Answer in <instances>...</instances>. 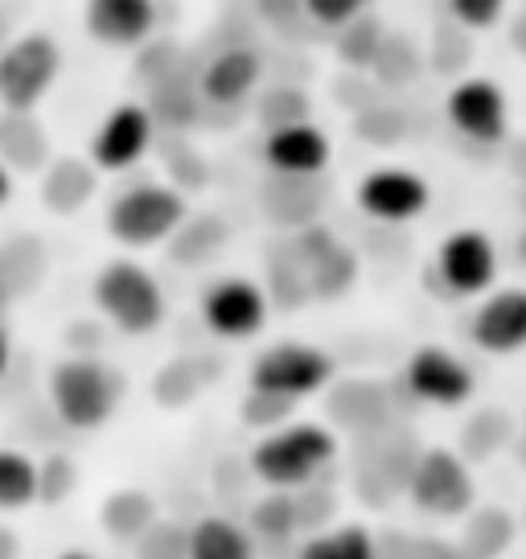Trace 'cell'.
<instances>
[{"label": "cell", "instance_id": "cell-3", "mask_svg": "<svg viewBox=\"0 0 526 559\" xmlns=\"http://www.w3.org/2000/svg\"><path fill=\"white\" fill-rule=\"evenodd\" d=\"M95 305L120 333H153L165 321V293L141 263L116 260L95 276Z\"/></svg>", "mask_w": 526, "mask_h": 559}, {"label": "cell", "instance_id": "cell-33", "mask_svg": "<svg viewBox=\"0 0 526 559\" xmlns=\"http://www.w3.org/2000/svg\"><path fill=\"white\" fill-rule=\"evenodd\" d=\"M362 9H367V0H300V13L325 29H346L362 17Z\"/></svg>", "mask_w": 526, "mask_h": 559}, {"label": "cell", "instance_id": "cell-24", "mask_svg": "<svg viewBox=\"0 0 526 559\" xmlns=\"http://www.w3.org/2000/svg\"><path fill=\"white\" fill-rule=\"evenodd\" d=\"M153 523H157V507L141 489H116L104 502V526L111 539L136 543Z\"/></svg>", "mask_w": 526, "mask_h": 559}, {"label": "cell", "instance_id": "cell-37", "mask_svg": "<svg viewBox=\"0 0 526 559\" xmlns=\"http://www.w3.org/2000/svg\"><path fill=\"white\" fill-rule=\"evenodd\" d=\"M9 370V333H4V325H0V374Z\"/></svg>", "mask_w": 526, "mask_h": 559}, {"label": "cell", "instance_id": "cell-22", "mask_svg": "<svg viewBox=\"0 0 526 559\" xmlns=\"http://www.w3.org/2000/svg\"><path fill=\"white\" fill-rule=\"evenodd\" d=\"M190 559H255V543L230 519H198L190 526Z\"/></svg>", "mask_w": 526, "mask_h": 559}, {"label": "cell", "instance_id": "cell-26", "mask_svg": "<svg viewBox=\"0 0 526 559\" xmlns=\"http://www.w3.org/2000/svg\"><path fill=\"white\" fill-rule=\"evenodd\" d=\"M297 559H379V543L362 526H342V531L313 535Z\"/></svg>", "mask_w": 526, "mask_h": 559}, {"label": "cell", "instance_id": "cell-17", "mask_svg": "<svg viewBox=\"0 0 526 559\" xmlns=\"http://www.w3.org/2000/svg\"><path fill=\"white\" fill-rule=\"evenodd\" d=\"M474 342L486 354H514L526 346V288H498L477 305Z\"/></svg>", "mask_w": 526, "mask_h": 559}, {"label": "cell", "instance_id": "cell-21", "mask_svg": "<svg viewBox=\"0 0 526 559\" xmlns=\"http://www.w3.org/2000/svg\"><path fill=\"white\" fill-rule=\"evenodd\" d=\"M95 193V169L87 160H53L46 165V177H41V198L53 214H74L79 206H87V198Z\"/></svg>", "mask_w": 526, "mask_h": 559}, {"label": "cell", "instance_id": "cell-15", "mask_svg": "<svg viewBox=\"0 0 526 559\" xmlns=\"http://www.w3.org/2000/svg\"><path fill=\"white\" fill-rule=\"evenodd\" d=\"M330 157H334V144L309 120L280 123L263 140V160H267L272 174L280 177H321Z\"/></svg>", "mask_w": 526, "mask_h": 559}, {"label": "cell", "instance_id": "cell-5", "mask_svg": "<svg viewBox=\"0 0 526 559\" xmlns=\"http://www.w3.org/2000/svg\"><path fill=\"white\" fill-rule=\"evenodd\" d=\"M62 70V50L46 34H25L0 50V104L9 111H34L50 95Z\"/></svg>", "mask_w": 526, "mask_h": 559}, {"label": "cell", "instance_id": "cell-25", "mask_svg": "<svg viewBox=\"0 0 526 559\" xmlns=\"http://www.w3.org/2000/svg\"><path fill=\"white\" fill-rule=\"evenodd\" d=\"M37 502V465L17 449H0V510H21Z\"/></svg>", "mask_w": 526, "mask_h": 559}, {"label": "cell", "instance_id": "cell-28", "mask_svg": "<svg viewBox=\"0 0 526 559\" xmlns=\"http://www.w3.org/2000/svg\"><path fill=\"white\" fill-rule=\"evenodd\" d=\"M136 559H190V526L157 519L136 539Z\"/></svg>", "mask_w": 526, "mask_h": 559}, {"label": "cell", "instance_id": "cell-7", "mask_svg": "<svg viewBox=\"0 0 526 559\" xmlns=\"http://www.w3.org/2000/svg\"><path fill=\"white\" fill-rule=\"evenodd\" d=\"M334 379V358L304 342H280L251 362V391H276L288 400H304Z\"/></svg>", "mask_w": 526, "mask_h": 559}, {"label": "cell", "instance_id": "cell-34", "mask_svg": "<svg viewBox=\"0 0 526 559\" xmlns=\"http://www.w3.org/2000/svg\"><path fill=\"white\" fill-rule=\"evenodd\" d=\"M506 4L510 0H449V13L465 29H493L506 13Z\"/></svg>", "mask_w": 526, "mask_h": 559}, {"label": "cell", "instance_id": "cell-11", "mask_svg": "<svg viewBox=\"0 0 526 559\" xmlns=\"http://www.w3.org/2000/svg\"><path fill=\"white\" fill-rule=\"evenodd\" d=\"M292 263H297L309 297H321V300L342 297L354 284V272H358L350 247H342L330 230H321V227H309L297 243H292Z\"/></svg>", "mask_w": 526, "mask_h": 559}, {"label": "cell", "instance_id": "cell-38", "mask_svg": "<svg viewBox=\"0 0 526 559\" xmlns=\"http://www.w3.org/2000/svg\"><path fill=\"white\" fill-rule=\"evenodd\" d=\"M62 559H91V556H87V551H67Z\"/></svg>", "mask_w": 526, "mask_h": 559}, {"label": "cell", "instance_id": "cell-18", "mask_svg": "<svg viewBox=\"0 0 526 559\" xmlns=\"http://www.w3.org/2000/svg\"><path fill=\"white\" fill-rule=\"evenodd\" d=\"M263 79V62L255 50H247V46H227V50H218L206 62L202 70V95L218 107H230V104H243L251 91L260 87Z\"/></svg>", "mask_w": 526, "mask_h": 559}, {"label": "cell", "instance_id": "cell-30", "mask_svg": "<svg viewBox=\"0 0 526 559\" xmlns=\"http://www.w3.org/2000/svg\"><path fill=\"white\" fill-rule=\"evenodd\" d=\"M198 386H202L198 367H193L190 358H177L174 367H165L157 374V400L169 403V407H181V403H190L198 395Z\"/></svg>", "mask_w": 526, "mask_h": 559}, {"label": "cell", "instance_id": "cell-13", "mask_svg": "<svg viewBox=\"0 0 526 559\" xmlns=\"http://www.w3.org/2000/svg\"><path fill=\"white\" fill-rule=\"evenodd\" d=\"M474 370L444 346H420L407 358V391L432 407H461L474 395Z\"/></svg>", "mask_w": 526, "mask_h": 559}, {"label": "cell", "instance_id": "cell-6", "mask_svg": "<svg viewBox=\"0 0 526 559\" xmlns=\"http://www.w3.org/2000/svg\"><path fill=\"white\" fill-rule=\"evenodd\" d=\"M407 493L428 514L456 519L474 507V473L465 465V456L453 449H420L416 469L407 477Z\"/></svg>", "mask_w": 526, "mask_h": 559}, {"label": "cell", "instance_id": "cell-14", "mask_svg": "<svg viewBox=\"0 0 526 559\" xmlns=\"http://www.w3.org/2000/svg\"><path fill=\"white\" fill-rule=\"evenodd\" d=\"M153 111L141 104H120L91 140V160L95 169H107V174H120V169H132L136 160L153 148Z\"/></svg>", "mask_w": 526, "mask_h": 559}, {"label": "cell", "instance_id": "cell-9", "mask_svg": "<svg viewBox=\"0 0 526 559\" xmlns=\"http://www.w3.org/2000/svg\"><path fill=\"white\" fill-rule=\"evenodd\" d=\"M444 116L453 123V132H461L465 140L498 144V140H506L510 128L506 91L493 79H461L444 99Z\"/></svg>", "mask_w": 526, "mask_h": 559}, {"label": "cell", "instance_id": "cell-23", "mask_svg": "<svg viewBox=\"0 0 526 559\" xmlns=\"http://www.w3.org/2000/svg\"><path fill=\"white\" fill-rule=\"evenodd\" d=\"M514 543V519L506 510H477L461 531L456 559H498Z\"/></svg>", "mask_w": 526, "mask_h": 559}, {"label": "cell", "instance_id": "cell-36", "mask_svg": "<svg viewBox=\"0 0 526 559\" xmlns=\"http://www.w3.org/2000/svg\"><path fill=\"white\" fill-rule=\"evenodd\" d=\"M9 193H13V169L0 160V206L9 202Z\"/></svg>", "mask_w": 526, "mask_h": 559}, {"label": "cell", "instance_id": "cell-35", "mask_svg": "<svg viewBox=\"0 0 526 559\" xmlns=\"http://www.w3.org/2000/svg\"><path fill=\"white\" fill-rule=\"evenodd\" d=\"M17 551H21L17 535L9 526H0V559H17Z\"/></svg>", "mask_w": 526, "mask_h": 559}, {"label": "cell", "instance_id": "cell-39", "mask_svg": "<svg viewBox=\"0 0 526 559\" xmlns=\"http://www.w3.org/2000/svg\"><path fill=\"white\" fill-rule=\"evenodd\" d=\"M0 50H4V37H0Z\"/></svg>", "mask_w": 526, "mask_h": 559}, {"label": "cell", "instance_id": "cell-4", "mask_svg": "<svg viewBox=\"0 0 526 559\" xmlns=\"http://www.w3.org/2000/svg\"><path fill=\"white\" fill-rule=\"evenodd\" d=\"M334 461V437L316 424H297L263 437L251 449V469L260 481L276 489H300L309 486L316 473Z\"/></svg>", "mask_w": 526, "mask_h": 559}, {"label": "cell", "instance_id": "cell-16", "mask_svg": "<svg viewBox=\"0 0 526 559\" xmlns=\"http://www.w3.org/2000/svg\"><path fill=\"white\" fill-rule=\"evenodd\" d=\"M157 29L153 0H87V34L111 50H136Z\"/></svg>", "mask_w": 526, "mask_h": 559}, {"label": "cell", "instance_id": "cell-19", "mask_svg": "<svg viewBox=\"0 0 526 559\" xmlns=\"http://www.w3.org/2000/svg\"><path fill=\"white\" fill-rule=\"evenodd\" d=\"M330 416L350 428L358 437H374L379 428H386L391 419V400H386L383 383H370V379H350V383H337L330 395Z\"/></svg>", "mask_w": 526, "mask_h": 559}, {"label": "cell", "instance_id": "cell-2", "mask_svg": "<svg viewBox=\"0 0 526 559\" xmlns=\"http://www.w3.org/2000/svg\"><path fill=\"white\" fill-rule=\"evenodd\" d=\"M186 227V198L174 186L141 181L107 206V230L123 247H157Z\"/></svg>", "mask_w": 526, "mask_h": 559}, {"label": "cell", "instance_id": "cell-32", "mask_svg": "<svg viewBox=\"0 0 526 559\" xmlns=\"http://www.w3.org/2000/svg\"><path fill=\"white\" fill-rule=\"evenodd\" d=\"M74 477H79V473H74L71 456H62V453L46 456V461L37 465V498H41V502H62L74 489Z\"/></svg>", "mask_w": 526, "mask_h": 559}, {"label": "cell", "instance_id": "cell-1", "mask_svg": "<svg viewBox=\"0 0 526 559\" xmlns=\"http://www.w3.org/2000/svg\"><path fill=\"white\" fill-rule=\"evenodd\" d=\"M120 374L107 370L99 358H67L50 374V403L67 428L91 432L104 428L120 403Z\"/></svg>", "mask_w": 526, "mask_h": 559}, {"label": "cell", "instance_id": "cell-29", "mask_svg": "<svg viewBox=\"0 0 526 559\" xmlns=\"http://www.w3.org/2000/svg\"><path fill=\"white\" fill-rule=\"evenodd\" d=\"M506 432H510V419L502 412H481V416L469 419L461 449H465V456H490L493 449L506 444Z\"/></svg>", "mask_w": 526, "mask_h": 559}, {"label": "cell", "instance_id": "cell-20", "mask_svg": "<svg viewBox=\"0 0 526 559\" xmlns=\"http://www.w3.org/2000/svg\"><path fill=\"white\" fill-rule=\"evenodd\" d=\"M0 160L9 169H41L46 165V132L37 128L29 111H9L0 116Z\"/></svg>", "mask_w": 526, "mask_h": 559}, {"label": "cell", "instance_id": "cell-8", "mask_svg": "<svg viewBox=\"0 0 526 559\" xmlns=\"http://www.w3.org/2000/svg\"><path fill=\"white\" fill-rule=\"evenodd\" d=\"M202 321H206V330H214L218 337H230V342L255 337L267 321V293L255 280L243 276L214 280L202 293Z\"/></svg>", "mask_w": 526, "mask_h": 559}, {"label": "cell", "instance_id": "cell-10", "mask_svg": "<svg viewBox=\"0 0 526 559\" xmlns=\"http://www.w3.org/2000/svg\"><path fill=\"white\" fill-rule=\"evenodd\" d=\"M354 202L374 223H411V218H420L423 210H428L432 190H428V181L420 174L386 165V169H374V174L358 181Z\"/></svg>", "mask_w": 526, "mask_h": 559}, {"label": "cell", "instance_id": "cell-27", "mask_svg": "<svg viewBox=\"0 0 526 559\" xmlns=\"http://www.w3.org/2000/svg\"><path fill=\"white\" fill-rule=\"evenodd\" d=\"M251 531H255L263 543H280V539H288V535H297L300 531L297 498H292V493H272V498H263L260 507L251 510Z\"/></svg>", "mask_w": 526, "mask_h": 559}, {"label": "cell", "instance_id": "cell-12", "mask_svg": "<svg viewBox=\"0 0 526 559\" xmlns=\"http://www.w3.org/2000/svg\"><path fill=\"white\" fill-rule=\"evenodd\" d=\"M437 276L456 297H481L498 276V251L481 230H453L437 251Z\"/></svg>", "mask_w": 526, "mask_h": 559}, {"label": "cell", "instance_id": "cell-31", "mask_svg": "<svg viewBox=\"0 0 526 559\" xmlns=\"http://www.w3.org/2000/svg\"><path fill=\"white\" fill-rule=\"evenodd\" d=\"M300 400H288V395H276V391H251L243 403V419L251 428H280L284 419L292 416V407Z\"/></svg>", "mask_w": 526, "mask_h": 559}]
</instances>
